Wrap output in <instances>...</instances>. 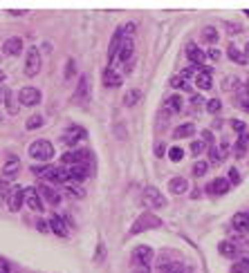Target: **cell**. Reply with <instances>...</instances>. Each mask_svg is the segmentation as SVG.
Here are the masks:
<instances>
[{
    "mask_svg": "<svg viewBox=\"0 0 249 273\" xmlns=\"http://www.w3.org/2000/svg\"><path fill=\"white\" fill-rule=\"evenodd\" d=\"M21 52H23V38L12 36V38H7V41H5L3 54H7V56H18Z\"/></svg>",
    "mask_w": 249,
    "mask_h": 273,
    "instance_id": "obj_12",
    "label": "cell"
},
{
    "mask_svg": "<svg viewBox=\"0 0 249 273\" xmlns=\"http://www.w3.org/2000/svg\"><path fill=\"white\" fill-rule=\"evenodd\" d=\"M23 202H25V188H23V186H14V188L9 190V197H7L9 210L18 213V210H21V206H23Z\"/></svg>",
    "mask_w": 249,
    "mask_h": 273,
    "instance_id": "obj_6",
    "label": "cell"
},
{
    "mask_svg": "<svg viewBox=\"0 0 249 273\" xmlns=\"http://www.w3.org/2000/svg\"><path fill=\"white\" fill-rule=\"evenodd\" d=\"M169 190L173 195H182L186 190V179L184 177H173V179L169 181Z\"/></svg>",
    "mask_w": 249,
    "mask_h": 273,
    "instance_id": "obj_25",
    "label": "cell"
},
{
    "mask_svg": "<svg viewBox=\"0 0 249 273\" xmlns=\"http://www.w3.org/2000/svg\"><path fill=\"white\" fill-rule=\"evenodd\" d=\"M236 85H238V79H236V76H227V79H224V83H222V88L227 90V92H231Z\"/></svg>",
    "mask_w": 249,
    "mask_h": 273,
    "instance_id": "obj_39",
    "label": "cell"
},
{
    "mask_svg": "<svg viewBox=\"0 0 249 273\" xmlns=\"http://www.w3.org/2000/svg\"><path fill=\"white\" fill-rule=\"evenodd\" d=\"M202 139H204V141H211V139H213L211 130H204V132H202Z\"/></svg>",
    "mask_w": 249,
    "mask_h": 273,
    "instance_id": "obj_53",
    "label": "cell"
},
{
    "mask_svg": "<svg viewBox=\"0 0 249 273\" xmlns=\"http://www.w3.org/2000/svg\"><path fill=\"white\" fill-rule=\"evenodd\" d=\"M164 114H178L182 110V97L180 94H171V97L164 99Z\"/></svg>",
    "mask_w": 249,
    "mask_h": 273,
    "instance_id": "obj_16",
    "label": "cell"
},
{
    "mask_svg": "<svg viewBox=\"0 0 249 273\" xmlns=\"http://www.w3.org/2000/svg\"><path fill=\"white\" fill-rule=\"evenodd\" d=\"M18 170H21V164H18V159H9L7 164L3 166V175H5V177H16Z\"/></svg>",
    "mask_w": 249,
    "mask_h": 273,
    "instance_id": "obj_28",
    "label": "cell"
},
{
    "mask_svg": "<svg viewBox=\"0 0 249 273\" xmlns=\"http://www.w3.org/2000/svg\"><path fill=\"white\" fill-rule=\"evenodd\" d=\"M7 97H9V90L0 85V103H7Z\"/></svg>",
    "mask_w": 249,
    "mask_h": 273,
    "instance_id": "obj_47",
    "label": "cell"
},
{
    "mask_svg": "<svg viewBox=\"0 0 249 273\" xmlns=\"http://www.w3.org/2000/svg\"><path fill=\"white\" fill-rule=\"evenodd\" d=\"M41 72V52L36 47L27 50V59H25V74L27 76H36Z\"/></svg>",
    "mask_w": 249,
    "mask_h": 273,
    "instance_id": "obj_4",
    "label": "cell"
},
{
    "mask_svg": "<svg viewBox=\"0 0 249 273\" xmlns=\"http://www.w3.org/2000/svg\"><path fill=\"white\" fill-rule=\"evenodd\" d=\"M227 54H229V59H231L233 61V63H238V65H247V56L245 54H242V52L240 50H238V47L236 45H229V50H227Z\"/></svg>",
    "mask_w": 249,
    "mask_h": 273,
    "instance_id": "obj_26",
    "label": "cell"
},
{
    "mask_svg": "<svg viewBox=\"0 0 249 273\" xmlns=\"http://www.w3.org/2000/svg\"><path fill=\"white\" fill-rule=\"evenodd\" d=\"M209 159L213 161V164H220V161L224 159V155H222V150H220L218 146H211L209 148Z\"/></svg>",
    "mask_w": 249,
    "mask_h": 273,
    "instance_id": "obj_33",
    "label": "cell"
},
{
    "mask_svg": "<svg viewBox=\"0 0 249 273\" xmlns=\"http://www.w3.org/2000/svg\"><path fill=\"white\" fill-rule=\"evenodd\" d=\"M182 157H184V150H182L180 146H173L169 150V159L171 161H182Z\"/></svg>",
    "mask_w": 249,
    "mask_h": 273,
    "instance_id": "obj_36",
    "label": "cell"
},
{
    "mask_svg": "<svg viewBox=\"0 0 249 273\" xmlns=\"http://www.w3.org/2000/svg\"><path fill=\"white\" fill-rule=\"evenodd\" d=\"M90 97V79L88 76H81L79 79V88L74 92V103H83Z\"/></svg>",
    "mask_w": 249,
    "mask_h": 273,
    "instance_id": "obj_14",
    "label": "cell"
},
{
    "mask_svg": "<svg viewBox=\"0 0 249 273\" xmlns=\"http://www.w3.org/2000/svg\"><path fill=\"white\" fill-rule=\"evenodd\" d=\"M65 193H68V195H74V197H83V190H81L76 184H72V181H70L68 186H65Z\"/></svg>",
    "mask_w": 249,
    "mask_h": 273,
    "instance_id": "obj_38",
    "label": "cell"
},
{
    "mask_svg": "<svg viewBox=\"0 0 249 273\" xmlns=\"http://www.w3.org/2000/svg\"><path fill=\"white\" fill-rule=\"evenodd\" d=\"M153 262V248L151 246H135V251H133V264L137 266V271L142 273H148V266H151Z\"/></svg>",
    "mask_w": 249,
    "mask_h": 273,
    "instance_id": "obj_2",
    "label": "cell"
},
{
    "mask_svg": "<svg viewBox=\"0 0 249 273\" xmlns=\"http://www.w3.org/2000/svg\"><path fill=\"white\" fill-rule=\"evenodd\" d=\"M247 146H249V132H242L240 139H238V143H236V155H238V157L245 155Z\"/></svg>",
    "mask_w": 249,
    "mask_h": 273,
    "instance_id": "obj_31",
    "label": "cell"
},
{
    "mask_svg": "<svg viewBox=\"0 0 249 273\" xmlns=\"http://www.w3.org/2000/svg\"><path fill=\"white\" fill-rule=\"evenodd\" d=\"M83 179H88V166H70V181L72 184H81Z\"/></svg>",
    "mask_w": 249,
    "mask_h": 273,
    "instance_id": "obj_20",
    "label": "cell"
},
{
    "mask_svg": "<svg viewBox=\"0 0 249 273\" xmlns=\"http://www.w3.org/2000/svg\"><path fill=\"white\" fill-rule=\"evenodd\" d=\"M144 204L153 206V208H164V206H166V197L157 188L148 186V188H144Z\"/></svg>",
    "mask_w": 249,
    "mask_h": 273,
    "instance_id": "obj_5",
    "label": "cell"
},
{
    "mask_svg": "<svg viewBox=\"0 0 249 273\" xmlns=\"http://www.w3.org/2000/svg\"><path fill=\"white\" fill-rule=\"evenodd\" d=\"M245 56H247V59H249V43H247V45H245Z\"/></svg>",
    "mask_w": 249,
    "mask_h": 273,
    "instance_id": "obj_56",
    "label": "cell"
},
{
    "mask_svg": "<svg viewBox=\"0 0 249 273\" xmlns=\"http://www.w3.org/2000/svg\"><path fill=\"white\" fill-rule=\"evenodd\" d=\"M207 56H209V59H211V61H218V59H220V52L215 50V47H211V50L207 52Z\"/></svg>",
    "mask_w": 249,
    "mask_h": 273,
    "instance_id": "obj_48",
    "label": "cell"
},
{
    "mask_svg": "<svg viewBox=\"0 0 249 273\" xmlns=\"http://www.w3.org/2000/svg\"><path fill=\"white\" fill-rule=\"evenodd\" d=\"M195 85H198L200 90H209V88H211V70L204 68L202 72H200V74L195 76Z\"/></svg>",
    "mask_w": 249,
    "mask_h": 273,
    "instance_id": "obj_23",
    "label": "cell"
},
{
    "mask_svg": "<svg viewBox=\"0 0 249 273\" xmlns=\"http://www.w3.org/2000/svg\"><path fill=\"white\" fill-rule=\"evenodd\" d=\"M3 83H5V72L0 70V85H3Z\"/></svg>",
    "mask_w": 249,
    "mask_h": 273,
    "instance_id": "obj_55",
    "label": "cell"
},
{
    "mask_svg": "<svg viewBox=\"0 0 249 273\" xmlns=\"http://www.w3.org/2000/svg\"><path fill=\"white\" fill-rule=\"evenodd\" d=\"M202 150H204V141H193L191 143V152H193V155H200Z\"/></svg>",
    "mask_w": 249,
    "mask_h": 273,
    "instance_id": "obj_42",
    "label": "cell"
},
{
    "mask_svg": "<svg viewBox=\"0 0 249 273\" xmlns=\"http://www.w3.org/2000/svg\"><path fill=\"white\" fill-rule=\"evenodd\" d=\"M157 226H162V219L155 217V215H151V213H144L142 217H137V222L131 226V233L137 235V233H144V231H148V228H157Z\"/></svg>",
    "mask_w": 249,
    "mask_h": 273,
    "instance_id": "obj_3",
    "label": "cell"
},
{
    "mask_svg": "<svg viewBox=\"0 0 249 273\" xmlns=\"http://www.w3.org/2000/svg\"><path fill=\"white\" fill-rule=\"evenodd\" d=\"M38 231H41V233H47V231H50V222H43V219H38Z\"/></svg>",
    "mask_w": 249,
    "mask_h": 273,
    "instance_id": "obj_46",
    "label": "cell"
},
{
    "mask_svg": "<svg viewBox=\"0 0 249 273\" xmlns=\"http://www.w3.org/2000/svg\"><path fill=\"white\" fill-rule=\"evenodd\" d=\"M184 273H193V269H191V266H186V269H184Z\"/></svg>",
    "mask_w": 249,
    "mask_h": 273,
    "instance_id": "obj_57",
    "label": "cell"
},
{
    "mask_svg": "<svg viewBox=\"0 0 249 273\" xmlns=\"http://www.w3.org/2000/svg\"><path fill=\"white\" fill-rule=\"evenodd\" d=\"M191 103H193V108H195V105H202V97H200V94L191 97Z\"/></svg>",
    "mask_w": 249,
    "mask_h": 273,
    "instance_id": "obj_50",
    "label": "cell"
},
{
    "mask_svg": "<svg viewBox=\"0 0 249 273\" xmlns=\"http://www.w3.org/2000/svg\"><path fill=\"white\" fill-rule=\"evenodd\" d=\"M207 170H209V161H195V166H193V175L195 177H204L207 175Z\"/></svg>",
    "mask_w": 249,
    "mask_h": 273,
    "instance_id": "obj_34",
    "label": "cell"
},
{
    "mask_svg": "<svg viewBox=\"0 0 249 273\" xmlns=\"http://www.w3.org/2000/svg\"><path fill=\"white\" fill-rule=\"evenodd\" d=\"M202 70H204L202 65H191V68H186L184 72H182V76H184V79H195Z\"/></svg>",
    "mask_w": 249,
    "mask_h": 273,
    "instance_id": "obj_35",
    "label": "cell"
},
{
    "mask_svg": "<svg viewBox=\"0 0 249 273\" xmlns=\"http://www.w3.org/2000/svg\"><path fill=\"white\" fill-rule=\"evenodd\" d=\"M231 128H233V130H236V132H240V135H242V132H247L245 123H242V121H238V119H233V121H231Z\"/></svg>",
    "mask_w": 249,
    "mask_h": 273,
    "instance_id": "obj_43",
    "label": "cell"
},
{
    "mask_svg": "<svg viewBox=\"0 0 249 273\" xmlns=\"http://www.w3.org/2000/svg\"><path fill=\"white\" fill-rule=\"evenodd\" d=\"M202 41H207L209 45H215V43H218V30H215V27H204L202 30Z\"/></svg>",
    "mask_w": 249,
    "mask_h": 273,
    "instance_id": "obj_29",
    "label": "cell"
},
{
    "mask_svg": "<svg viewBox=\"0 0 249 273\" xmlns=\"http://www.w3.org/2000/svg\"><path fill=\"white\" fill-rule=\"evenodd\" d=\"M0 184H3V181H0Z\"/></svg>",
    "mask_w": 249,
    "mask_h": 273,
    "instance_id": "obj_58",
    "label": "cell"
},
{
    "mask_svg": "<svg viewBox=\"0 0 249 273\" xmlns=\"http://www.w3.org/2000/svg\"><path fill=\"white\" fill-rule=\"evenodd\" d=\"M240 105H242V110H245V112H249V97H242Z\"/></svg>",
    "mask_w": 249,
    "mask_h": 273,
    "instance_id": "obj_51",
    "label": "cell"
},
{
    "mask_svg": "<svg viewBox=\"0 0 249 273\" xmlns=\"http://www.w3.org/2000/svg\"><path fill=\"white\" fill-rule=\"evenodd\" d=\"M101 81H103V85H106V88H119L123 79H121V74H119V72H114L112 68H106V70H103Z\"/></svg>",
    "mask_w": 249,
    "mask_h": 273,
    "instance_id": "obj_15",
    "label": "cell"
},
{
    "mask_svg": "<svg viewBox=\"0 0 249 273\" xmlns=\"http://www.w3.org/2000/svg\"><path fill=\"white\" fill-rule=\"evenodd\" d=\"M191 135H195V126H193V123H182V126H178L173 130V137L175 139H186V137H191Z\"/></svg>",
    "mask_w": 249,
    "mask_h": 273,
    "instance_id": "obj_24",
    "label": "cell"
},
{
    "mask_svg": "<svg viewBox=\"0 0 249 273\" xmlns=\"http://www.w3.org/2000/svg\"><path fill=\"white\" fill-rule=\"evenodd\" d=\"M68 217H61V215H50V231L56 233L59 237H68Z\"/></svg>",
    "mask_w": 249,
    "mask_h": 273,
    "instance_id": "obj_10",
    "label": "cell"
},
{
    "mask_svg": "<svg viewBox=\"0 0 249 273\" xmlns=\"http://www.w3.org/2000/svg\"><path fill=\"white\" fill-rule=\"evenodd\" d=\"M30 157L36 161H50L54 157V146L50 141H45V139H38V141L30 146Z\"/></svg>",
    "mask_w": 249,
    "mask_h": 273,
    "instance_id": "obj_1",
    "label": "cell"
},
{
    "mask_svg": "<svg viewBox=\"0 0 249 273\" xmlns=\"http://www.w3.org/2000/svg\"><path fill=\"white\" fill-rule=\"evenodd\" d=\"M18 99H21L23 105H38L43 99V94L38 88H23L21 94H18Z\"/></svg>",
    "mask_w": 249,
    "mask_h": 273,
    "instance_id": "obj_8",
    "label": "cell"
},
{
    "mask_svg": "<svg viewBox=\"0 0 249 273\" xmlns=\"http://www.w3.org/2000/svg\"><path fill=\"white\" fill-rule=\"evenodd\" d=\"M171 85H173V88H182V90H189L186 88V83H184V76H173V79H171Z\"/></svg>",
    "mask_w": 249,
    "mask_h": 273,
    "instance_id": "obj_41",
    "label": "cell"
},
{
    "mask_svg": "<svg viewBox=\"0 0 249 273\" xmlns=\"http://www.w3.org/2000/svg\"><path fill=\"white\" fill-rule=\"evenodd\" d=\"M70 76H74V61H68V65H65V79H70Z\"/></svg>",
    "mask_w": 249,
    "mask_h": 273,
    "instance_id": "obj_44",
    "label": "cell"
},
{
    "mask_svg": "<svg viewBox=\"0 0 249 273\" xmlns=\"http://www.w3.org/2000/svg\"><path fill=\"white\" fill-rule=\"evenodd\" d=\"M207 110L211 114H218L220 110H222V103H220V99H211V101H207Z\"/></svg>",
    "mask_w": 249,
    "mask_h": 273,
    "instance_id": "obj_37",
    "label": "cell"
},
{
    "mask_svg": "<svg viewBox=\"0 0 249 273\" xmlns=\"http://www.w3.org/2000/svg\"><path fill=\"white\" fill-rule=\"evenodd\" d=\"M155 155H157V157L164 155V146H162V143H157V146H155Z\"/></svg>",
    "mask_w": 249,
    "mask_h": 273,
    "instance_id": "obj_52",
    "label": "cell"
},
{
    "mask_svg": "<svg viewBox=\"0 0 249 273\" xmlns=\"http://www.w3.org/2000/svg\"><path fill=\"white\" fill-rule=\"evenodd\" d=\"M140 99H142V92H140V90H128L126 99H123V105H126V108H133V105L140 101Z\"/></svg>",
    "mask_w": 249,
    "mask_h": 273,
    "instance_id": "obj_30",
    "label": "cell"
},
{
    "mask_svg": "<svg viewBox=\"0 0 249 273\" xmlns=\"http://www.w3.org/2000/svg\"><path fill=\"white\" fill-rule=\"evenodd\" d=\"M41 126H43V117H41V114L30 117V119H27V123H25L27 130H36V128H41Z\"/></svg>",
    "mask_w": 249,
    "mask_h": 273,
    "instance_id": "obj_32",
    "label": "cell"
},
{
    "mask_svg": "<svg viewBox=\"0 0 249 273\" xmlns=\"http://www.w3.org/2000/svg\"><path fill=\"white\" fill-rule=\"evenodd\" d=\"M229 188H231L229 179H213L211 184L207 186V193L209 195H224V193H229Z\"/></svg>",
    "mask_w": 249,
    "mask_h": 273,
    "instance_id": "obj_19",
    "label": "cell"
},
{
    "mask_svg": "<svg viewBox=\"0 0 249 273\" xmlns=\"http://www.w3.org/2000/svg\"><path fill=\"white\" fill-rule=\"evenodd\" d=\"M25 204L30 206L32 210L41 213V210H43V204H41V195H38V190H34V188H25Z\"/></svg>",
    "mask_w": 249,
    "mask_h": 273,
    "instance_id": "obj_17",
    "label": "cell"
},
{
    "mask_svg": "<svg viewBox=\"0 0 249 273\" xmlns=\"http://www.w3.org/2000/svg\"><path fill=\"white\" fill-rule=\"evenodd\" d=\"M5 197H9V188L5 184H0V199H5Z\"/></svg>",
    "mask_w": 249,
    "mask_h": 273,
    "instance_id": "obj_49",
    "label": "cell"
},
{
    "mask_svg": "<svg viewBox=\"0 0 249 273\" xmlns=\"http://www.w3.org/2000/svg\"><path fill=\"white\" fill-rule=\"evenodd\" d=\"M38 195H43V197H45V202L52 204V206H56V204L61 202V195L56 193L52 186H47V184H41V186H38Z\"/></svg>",
    "mask_w": 249,
    "mask_h": 273,
    "instance_id": "obj_18",
    "label": "cell"
},
{
    "mask_svg": "<svg viewBox=\"0 0 249 273\" xmlns=\"http://www.w3.org/2000/svg\"><path fill=\"white\" fill-rule=\"evenodd\" d=\"M9 14H14V16H23L25 12H23V9H9Z\"/></svg>",
    "mask_w": 249,
    "mask_h": 273,
    "instance_id": "obj_54",
    "label": "cell"
},
{
    "mask_svg": "<svg viewBox=\"0 0 249 273\" xmlns=\"http://www.w3.org/2000/svg\"><path fill=\"white\" fill-rule=\"evenodd\" d=\"M135 30H137V25H135V23H126V25L121 27V32H123V38H131L133 34H135Z\"/></svg>",
    "mask_w": 249,
    "mask_h": 273,
    "instance_id": "obj_40",
    "label": "cell"
},
{
    "mask_svg": "<svg viewBox=\"0 0 249 273\" xmlns=\"http://www.w3.org/2000/svg\"><path fill=\"white\" fill-rule=\"evenodd\" d=\"M186 266H182L178 260L175 262H166V264H160V273H184Z\"/></svg>",
    "mask_w": 249,
    "mask_h": 273,
    "instance_id": "obj_27",
    "label": "cell"
},
{
    "mask_svg": "<svg viewBox=\"0 0 249 273\" xmlns=\"http://www.w3.org/2000/svg\"><path fill=\"white\" fill-rule=\"evenodd\" d=\"M218 251H220V255H224V257H236L238 255V244L224 239V242L218 244Z\"/></svg>",
    "mask_w": 249,
    "mask_h": 273,
    "instance_id": "obj_22",
    "label": "cell"
},
{
    "mask_svg": "<svg viewBox=\"0 0 249 273\" xmlns=\"http://www.w3.org/2000/svg\"><path fill=\"white\" fill-rule=\"evenodd\" d=\"M231 226L236 228L238 233L249 231V213H236V215L231 217Z\"/></svg>",
    "mask_w": 249,
    "mask_h": 273,
    "instance_id": "obj_21",
    "label": "cell"
},
{
    "mask_svg": "<svg viewBox=\"0 0 249 273\" xmlns=\"http://www.w3.org/2000/svg\"><path fill=\"white\" fill-rule=\"evenodd\" d=\"M133 54H135V43H133V38H123L121 45H119V52H117V61L119 63H128V61L133 59Z\"/></svg>",
    "mask_w": 249,
    "mask_h": 273,
    "instance_id": "obj_9",
    "label": "cell"
},
{
    "mask_svg": "<svg viewBox=\"0 0 249 273\" xmlns=\"http://www.w3.org/2000/svg\"><path fill=\"white\" fill-rule=\"evenodd\" d=\"M186 59H189L193 65H202V63H204V59H207V54H204V52L200 50L198 45L189 43V45H186Z\"/></svg>",
    "mask_w": 249,
    "mask_h": 273,
    "instance_id": "obj_13",
    "label": "cell"
},
{
    "mask_svg": "<svg viewBox=\"0 0 249 273\" xmlns=\"http://www.w3.org/2000/svg\"><path fill=\"white\" fill-rule=\"evenodd\" d=\"M85 137H88V132H85L81 126H70L63 135V141L68 143V146H74L76 141H81V139H85Z\"/></svg>",
    "mask_w": 249,
    "mask_h": 273,
    "instance_id": "obj_11",
    "label": "cell"
},
{
    "mask_svg": "<svg viewBox=\"0 0 249 273\" xmlns=\"http://www.w3.org/2000/svg\"><path fill=\"white\" fill-rule=\"evenodd\" d=\"M229 179H231V184H238V181H240V175H238V170H236V168L229 170Z\"/></svg>",
    "mask_w": 249,
    "mask_h": 273,
    "instance_id": "obj_45",
    "label": "cell"
},
{
    "mask_svg": "<svg viewBox=\"0 0 249 273\" xmlns=\"http://www.w3.org/2000/svg\"><path fill=\"white\" fill-rule=\"evenodd\" d=\"M88 159H90V152L88 150H70L63 155V164L65 166H88Z\"/></svg>",
    "mask_w": 249,
    "mask_h": 273,
    "instance_id": "obj_7",
    "label": "cell"
}]
</instances>
